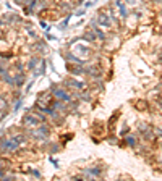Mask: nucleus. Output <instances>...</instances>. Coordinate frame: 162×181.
<instances>
[{"label":"nucleus","mask_w":162,"mask_h":181,"mask_svg":"<svg viewBox=\"0 0 162 181\" xmlns=\"http://www.w3.org/2000/svg\"><path fill=\"white\" fill-rule=\"evenodd\" d=\"M54 92H55V96H57L59 99H62V100H65V102H70V97L67 96L63 91H60V89H54Z\"/></svg>","instance_id":"obj_1"},{"label":"nucleus","mask_w":162,"mask_h":181,"mask_svg":"<svg viewBox=\"0 0 162 181\" xmlns=\"http://www.w3.org/2000/svg\"><path fill=\"white\" fill-rule=\"evenodd\" d=\"M117 5L118 6H120V13H122V16H126V15H128V13H126V8H125V5L120 2V0H117Z\"/></svg>","instance_id":"obj_2"},{"label":"nucleus","mask_w":162,"mask_h":181,"mask_svg":"<svg viewBox=\"0 0 162 181\" xmlns=\"http://www.w3.org/2000/svg\"><path fill=\"white\" fill-rule=\"evenodd\" d=\"M5 107H7V102H5V100H3L2 97H0V110H3Z\"/></svg>","instance_id":"obj_3"},{"label":"nucleus","mask_w":162,"mask_h":181,"mask_svg":"<svg viewBox=\"0 0 162 181\" xmlns=\"http://www.w3.org/2000/svg\"><path fill=\"white\" fill-rule=\"evenodd\" d=\"M126 142H128L130 146H135V137H126Z\"/></svg>","instance_id":"obj_4"},{"label":"nucleus","mask_w":162,"mask_h":181,"mask_svg":"<svg viewBox=\"0 0 162 181\" xmlns=\"http://www.w3.org/2000/svg\"><path fill=\"white\" fill-rule=\"evenodd\" d=\"M160 107H162V100H160Z\"/></svg>","instance_id":"obj_5"}]
</instances>
